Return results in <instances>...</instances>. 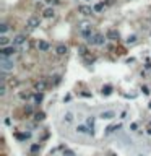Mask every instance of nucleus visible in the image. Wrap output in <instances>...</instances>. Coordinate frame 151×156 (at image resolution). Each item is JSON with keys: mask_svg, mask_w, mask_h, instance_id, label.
<instances>
[{"mask_svg": "<svg viewBox=\"0 0 151 156\" xmlns=\"http://www.w3.org/2000/svg\"><path fill=\"white\" fill-rule=\"evenodd\" d=\"M0 67H2V72L13 70L15 69V62L13 60H8L7 57H2V59H0Z\"/></svg>", "mask_w": 151, "mask_h": 156, "instance_id": "obj_1", "label": "nucleus"}, {"mask_svg": "<svg viewBox=\"0 0 151 156\" xmlns=\"http://www.w3.org/2000/svg\"><path fill=\"white\" fill-rule=\"evenodd\" d=\"M0 54H2V57H11V55H15L17 54V46H13V44H11V46H7V47H2V52H0Z\"/></svg>", "mask_w": 151, "mask_h": 156, "instance_id": "obj_2", "label": "nucleus"}, {"mask_svg": "<svg viewBox=\"0 0 151 156\" xmlns=\"http://www.w3.org/2000/svg\"><path fill=\"white\" fill-rule=\"evenodd\" d=\"M106 39H107L106 36H102V34H99V33H98V34H94V36H93V39H91L89 42L93 44V46H104Z\"/></svg>", "mask_w": 151, "mask_h": 156, "instance_id": "obj_3", "label": "nucleus"}, {"mask_svg": "<svg viewBox=\"0 0 151 156\" xmlns=\"http://www.w3.org/2000/svg\"><path fill=\"white\" fill-rule=\"evenodd\" d=\"M28 26L31 28V29H36L39 25H41V20H39V17H29L28 18V23H26Z\"/></svg>", "mask_w": 151, "mask_h": 156, "instance_id": "obj_4", "label": "nucleus"}, {"mask_svg": "<svg viewBox=\"0 0 151 156\" xmlns=\"http://www.w3.org/2000/svg\"><path fill=\"white\" fill-rule=\"evenodd\" d=\"M78 11H80L81 15H85V17H89V15L94 13V8H91L88 5H80L78 7Z\"/></svg>", "mask_w": 151, "mask_h": 156, "instance_id": "obj_5", "label": "nucleus"}, {"mask_svg": "<svg viewBox=\"0 0 151 156\" xmlns=\"http://www.w3.org/2000/svg\"><path fill=\"white\" fill-rule=\"evenodd\" d=\"M47 88V83L44 81V80H41V81H36L34 83V91H38V93H42Z\"/></svg>", "mask_w": 151, "mask_h": 156, "instance_id": "obj_6", "label": "nucleus"}, {"mask_svg": "<svg viewBox=\"0 0 151 156\" xmlns=\"http://www.w3.org/2000/svg\"><path fill=\"white\" fill-rule=\"evenodd\" d=\"M25 41H26V36L25 34H18V36L13 38V46H23Z\"/></svg>", "mask_w": 151, "mask_h": 156, "instance_id": "obj_7", "label": "nucleus"}, {"mask_svg": "<svg viewBox=\"0 0 151 156\" xmlns=\"http://www.w3.org/2000/svg\"><path fill=\"white\" fill-rule=\"evenodd\" d=\"M101 119H106V121H110V119L116 117V111H104V112H101L99 115Z\"/></svg>", "mask_w": 151, "mask_h": 156, "instance_id": "obj_8", "label": "nucleus"}, {"mask_svg": "<svg viewBox=\"0 0 151 156\" xmlns=\"http://www.w3.org/2000/svg\"><path fill=\"white\" fill-rule=\"evenodd\" d=\"M106 38L110 39V41H119V33H117L116 29H109L106 33Z\"/></svg>", "mask_w": 151, "mask_h": 156, "instance_id": "obj_9", "label": "nucleus"}, {"mask_svg": "<svg viewBox=\"0 0 151 156\" xmlns=\"http://www.w3.org/2000/svg\"><path fill=\"white\" fill-rule=\"evenodd\" d=\"M38 49L41 50V52H47V50L50 49V44L47 42V41H39L38 42Z\"/></svg>", "mask_w": 151, "mask_h": 156, "instance_id": "obj_10", "label": "nucleus"}, {"mask_svg": "<svg viewBox=\"0 0 151 156\" xmlns=\"http://www.w3.org/2000/svg\"><path fill=\"white\" fill-rule=\"evenodd\" d=\"M55 52H57V55H65L67 52H68V49H67V46L60 44V46H57V47H55Z\"/></svg>", "mask_w": 151, "mask_h": 156, "instance_id": "obj_11", "label": "nucleus"}, {"mask_svg": "<svg viewBox=\"0 0 151 156\" xmlns=\"http://www.w3.org/2000/svg\"><path fill=\"white\" fill-rule=\"evenodd\" d=\"M77 132H78V133H89V135L94 133L93 130H88V127H85V125H78L77 127Z\"/></svg>", "mask_w": 151, "mask_h": 156, "instance_id": "obj_12", "label": "nucleus"}, {"mask_svg": "<svg viewBox=\"0 0 151 156\" xmlns=\"http://www.w3.org/2000/svg\"><path fill=\"white\" fill-rule=\"evenodd\" d=\"M120 124H117V125H109V127H107V129H106V135H110V133H114V132H116V130H119V129H120Z\"/></svg>", "mask_w": 151, "mask_h": 156, "instance_id": "obj_13", "label": "nucleus"}, {"mask_svg": "<svg viewBox=\"0 0 151 156\" xmlns=\"http://www.w3.org/2000/svg\"><path fill=\"white\" fill-rule=\"evenodd\" d=\"M78 28H80L81 33H83V31H88V29H91V23L83 21V23H80V25H78Z\"/></svg>", "mask_w": 151, "mask_h": 156, "instance_id": "obj_14", "label": "nucleus"}, {"mask_svg": "<svg viewBox=\"0 0 151 156\" xmlns=\"http://www.w3.org/2000/svg\"><path fill=\"white\" fill-rule=\"evenodd\" d=\"M63 122H65V124H71V122H73V114H71V112H65V115H63Z\"/></svg>", "mask_w": 151, "mask_h": 156, "instance_id": "obj_15", "label": "nucleus"}, {"mask_svg": "<svg viewBox=\"0 0 151 156\" xmlns=\"http://www.w3.org/2000/svg\"><path fill=\"white\" fill-rule=\"evenodd\" d=\"M54 15H55L54 8H46V10H44V17H46V18H54Z\"/></svg>", "mask_w": 151, "mask_h": 156, "instance_id": "obj_16", "label": "nucleus"}, {"mask_svg": "<svg viewBox=\"0 0 151 156\" xmlns=\"http://www.w3.org/2000/svg\"><path fill=\"white\" fill-rule=\"evenodd\" d=\"M8 42H10V39L7 38L5 34H3L2 38H0V46H2V47H7V46H8Z\"/></svg>", "mask_w": 151, "mask_h": 156, "instance_id": "obj_17", "label": "nucleus"}, {"mask_svg": "<svg viewBox=\"0 0 151 156\" xmlns=\"http://www.w3.org/2000/svg\"><path fill=\"white\" fill-rule=\"evenodd\" d=\"M101 93L102 94H110V93H112V86H110V85H106V86H102V91H101Z\"/></svg>", "mask_w": 151, "mask_h": 156, "instance_id": "obj_18", "label": "nucleus"}, {"mask_svg": "<svg viewBox=\"0 0 151 156\" xmlns=\"http://www.w3.org/2000/svg\"><path fill=\"white\" fill-rule=\"evenodd\" d=\"M0 31H2V36H3L8 31V25H7V23H2V25H0Z\"/></svg>", "mask_w": 151, "mask_h": 156, "instance_id": "obj_19", "label": "nucleus"}, {"mask_svg": "<svg viewBox=\"0 0 151 156\" xmlns=\"http://www.w3.org/2000/svg\"><path fill=\"white\" fill-rule=\"evenodd\" d=\"M44 119H46L44 112H38V114H36V121H44Z\"/></svg>", "mask_w": 151, "mask_h": 156, "instance_id": "obj_20", "label": "nucleus"}, {"mask_svg": "<svg viewBox=\"0 0 151 156\" xmlns=\"http://www.w3.org/2000/svg\"><path fill=\"white\" fill-rule=\"evenodd\" d=\"M7 93V85H5V81L2 83V88H0V96H5Z\"/></svg>", "mask_w": 151, "mask_h": 156, "instance_id": "obj_21", "label": "nucleus"}, {"mask_svg": "<svg viewBox=\"0 0 151 156\" xmlns=\"http://www.w3.org/2000/svg\"><path fill=\"white\" fill-rule=\"evenodd\" d=\"M102 8H104V3H96L94 5V11H102Z\"/></svg>", "mask_w": 151, "mask_h": 156, "instance_id": "obj_22", "label": "nucleus"}, {"mask_svg": "<svg viewBox=\"0 0 151 156\" xmlns=\"http://www.w3.org/2000/svg\"><path fill=\"white\" fill-rule=\"evenodd\" d=\"M34 99H36V102H41V99H42V93H38L34 96Z\"/></svg>", "mask_w": 151, "mask_h": 156, "instance_id": "obj_23", "label": "nucleus"}, {"mask_svg": "<svg viewBox=\"0 0 151 156\" xmlns=\"http://www.w3.org/2000/svg\"><path fill=\"white\" fill-rule=\"evenodd\" d=\"M36 151H39V145H33V146H31V153H36Z\"/></svg>", "mask_w": 151, "mask_h": 156, "instance_id": "obj_24", "label": "nucleus"}, {"mask_svg": "<svg viewBox=\"0 0 151 156\" xmlns=\"http://www.w3.org/2000/svg\"><path fill=\"white\" fill-rule=\"evenodd\" d=\"M88 125L91 127V129H93V125H94V119H93V117H89V119H88Z\"/></svg>", "mask_w": 151, "mask_h": 156, "instance_id": "obj_25", "label": "nucleus"}, {"mask_svg": "<svg viewBox=\"0 0 151 156\" xmlns=\"http://www.w3.org/2000/svg\"><path fill=\"white\" fill-rule=\"evenodd\" d=\"M20 98H21V99H28V98H29V94H28V93H20Z\"/></svg>", "mask_w": 151, "mask_h": 156, "instance_id": "obj_26", "label": "nucleus"}, {"mask_svg": "<svg viewBox=\"0 0 151 156\" xmlns=\"http://www.w3.org/2000/svg\"><path fill=\"white\" fill-rule=\"evenodd\" d=\"M65 156H75V153L70 151V150H65Z\"/></svg>", "mask_w": 151, "mask_h": 156, "instance_id": "obj_27", "label": "nucleus"}, {"mask_svg": "<svg viewBox=\"0 0 151 156\" xmlns=\"http://www.w3.org/2000/svg\"><path fill=\"white\" fill-rule=\"evenodd\" d=\"M135 39H137V38H135V36H130V38L127 39V42H128V44H130V42H135Z\"/></svg>", "mask_w": 151, "mask_h": 156, "instance_id": "obj_28", "label": "nucleus"}, {"mask_svg": "<svg viewBox=\"0 0 151 156\" xmlns=\"http://www.w3.org/2000/svg\"><path fill=\"white\" fill-rule=\"evenodd\" d=\"M46 2H47V3H49V5H55V3H59V2H57V0H46Z\"/></svg>", "mask_w": 151, "mask_h": 156, "instance_id": "obj_29", "label": "nucleus"}, {"mask_svg": "<svg viewBox=\"0 0 151 156\" xmlns=\"http://www.w3.org/2000/svg\"><path fill=\"white\" fill-rule=\"evenodd\" d=\"M149 107H151V104H149Z\"/></svg>", "mask_w": 151, "mask_h": 156, "instance_id": "obj_30", "label": "nucleus"}, {"mask_svg": "<svg viewBox=\"0 0 151 156\" xmlns=\"http://www.w3.org/2000/svg\"><path fill=\"white\" fill-rule=\"evenodd\" d=\"M86 2H88V0H86Z\"/></svg>", "mask_w": 151, "mask_h": 156, "instance_id": "obj_31", "label": "nucleus"}]
</instances>
